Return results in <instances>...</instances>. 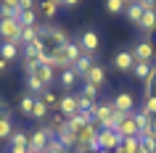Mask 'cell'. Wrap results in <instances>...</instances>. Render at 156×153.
<instances>
[{
  "label": "cell",
  "mask_w": 156,
  "mask_h": 153,
  "mask_svg": "<svg viewBox=\"0 0 156 153\" xmlns=\"http://www.w3.org/2000/svg\"><path fill=\"white\" fill-rule=\"evenodd\" d=\"M82 79V77H80V74L74 71V69H64V71H61V85H64L66 90H72L74 85H77V82Z\"/></svg>",
  "instance_id": "44dd1931"
},
{
  "label": "cell",
  "mask_w": 156,
  "mask_h": 153,
  "mask_svg": "<svg viewBox=\"0 0 156 153\" xmlns=\"http://www.w3.org/2000/svg\"><path fill=\"white\" fill-rule=\"evenodd\" d=\"M138 29L146 34V37H151V34L156 32V8H148L146 13H143V19H140Z\"/></svg>",
  "instance_id": "7c38bea8"
},
{
  "label": "cell",
  "mask_w": 156,
  "mask_h": 153,
  "mask_svg": "<svg viewBox=\"0 0 156 153\" xmlns=\"http://www.w3.org/2000/svg\"><path fill=\"white\" fill-rule=\"evenodd\" d=\"M98 90H101V87H95V85H90V82H85L80 95H85L87 100H98Z\"/></svg>",
  "instance_id": "1f68e13d"
},
{
  "label": "cell",
  "mask_w": 156,
  "mask_h": 153,
  "mask_svg": "<svg viewBox=\"0 0 156 153\" xmlns=\"http://www.w3.org/2000/svg\"><path fill=\"white\" fill-rule=\"evenodd\" d=\"M50 137H53V135H50L48 127H42V124L37 129H32V132H29V153H42Z\"/></svg>",
  "instance_id": "3957f363"
},
{
  "label": "cell",
  "mask_w": 156,
  "mask_h": 153,
  "mask_svg": "<svg viewBox=\"0 0 156 153\" xmlns=\"http://www.w3.org/2000/svg\"><path fill=\"white\" fill-rule=\"evenodd\" d=\"M111 103H114V108H116L119 113H132V111H135V95H132V92H127V90H124V92H119Z\"/></svg>",
  "instance_id": "ba28073f"
},
{
  "label": "cell",
  "mask_w": 156,
  "mask_h": 153,
  "mask_svg": "<svg viewBox=\"0 0 156 153\" xmlns=\"http://www.w3.org/2000/svg\"><path fill=\"white\" fill-rule=\"evenodd\" d=\"M53 3H58V5H64V0H53Z\"/></svg>",
  "instance_id": "60d3db41"
},
{
  "label": "cell",
  "mask_w": 156,
  "mask_h": 153,
  "mask_svg": "<svg viewBox=\"0 0 156 153\" xmlns=\"http://www.w3.org/2000/svg\"><path fill=\"white\" fill-rule=\"evenodd\" d=\"M0 8H19V0H0Z\"/></svg>",
  "instance_id": "d590c367"
},
{
  "label": "cell",
  "mask_w": 156,
  "mask_h": 153,
  "mask_svg": "<svg viewBox=\"0 0 156 153\" xmlns=\"http://www.w3.org/2000/svg\"><path fill=\"white\" fill-rule=\"evenodd\" d=\"M8 66H11V64L5 61V58H0V71H8Z\"/></svg>",
  "instance_id": "f35d334b"
},
{
  "label": "cell",
  "mask_w": 156,
  "mask_h": 153,
  "mask_svg": "<svg viewBox=\"0 0 156 153\" xmlns=\"http://www.w3.org/2000/svg\"><path fill=\"white\" fill-rule=\"evenodd\" d=\"M0 58H5V61H16L19 58V45H13V42H0Z\"/></svg>",
  "instance_id": "d6986e66"
},
{
  "label": "cell",
  "mask_w": 156,
  "mask_h": 153,
  "mask_svg": "<svg viewBox=\"0 0 156 153\" xmlns=\"http://www.w3.org/2000/svg\"><path fill=\"white\" fill-rule=\"evenodd\" d=\"M85 82H90V85H95V87H101V85L106 82V71H103V66H101V64H93V69L87 71V77H85Z\"/></svg>",
  "instance_id": "2e32d148"
},
{
  "label": "cell",
  "mask_w": 156,
  "mask_h": 153,
  "mask_svg": "<svg viewBox=\"0 0 156 153\" xmlns=\"http://www.w3.org/2000/svg\"><path fill=\"white\" fill-rule=\"evenodd\" d=\"M138 111H143V113L148 116V119H156V95L146 98V100H143V106H140Z\"/></svg>",
  "instance_id": "cb8c5ba5"
},
{
  "label": "cell",
  "mask_w": 156,
  "mask_h": 153,
  "mask_svg": "<svg viewBox=\"0 0 156 153\" xmlns=\"http://www.w3.org/2000/svg\"><path fill=\"white\" fill-rule=\"evenodd\" d=\"M124 3H132V0H124Z\"/></svg>",
  "instance_id": "b9f144b4"
},
{
  "label": "cell",
  "mask_w": 156,
  "mask_h": 153,
  "mask_svg": "<svg viewBox=\"0 0 156 153\" xmlns=\"http://www.w3.org/2000/svg\"><path fill=\"white\" fill-rule=\"evenodd\" d=\"M143 13H146V8H143V3H140V0H132V3H127V8H124V16L130 19V21H132L135 26L140 24Z\"/></svg>",
  "instance_id": "4fadbf2b"
},
{
  "label": "cell",
  "mask_w": 156,
  "mask_h": 153,
  "mask_svg": "<svg viewBox=\"0 0 156 153\" xmlns=\"http://www.w3.org/2000/svg\"><path fill=\"white\" fill-rule=\"evenodd\" d=\"M77 3H80V0H64V8H74Z\"/></svg>",
  "instance_id": "ab89813d"
},
{
  "label": "cell",
  "mask_w": 156,
  "mask_h": 153,
  "mask_svg": "<svg viewBox=\"0 0 156 153\" xmlns=\"http://www.w3.org/2000/svg\"><path fill=\"white\" fill-rule=\"evenodd\" d=\"M40 100H42L45 106H48V108H56V111H58V100H61V98H58L56 92H53V90H45V92L40 95Z\"/></svg>",
  "instance_id": "83f0119b"
},
{
  "label": "cell",
  "mask_w": 156,
  "mask_h": 153,
  "mask_svg": "<svg viewBox=\"0 0 156 153\" xmlns=\"http://www.w3.org/2000/svg\"><path fill=\"white\" fill-rule=\"evenodd\" d=\"M40 29L42 26H21V45H29V42H34L37 37H40Z\"/></svg>",
  "instance_id": "ffe728a7"
},
{
  "label": "cell",
  "mask_w": 156,
  "mask_h": 153,
  "mask_svg": "<svg viewBox=\"0 0 156 153\" xmlns=\"http://www.w3.org/2000/svg\"><path fill=\"white\" fill-rule=\"evenodd\" d=\"M19 24L21 26H37V13H34V11H21Z\"/></svg>",
  "instance_id": "f546056e"
},
{
  "label": "cell",
  "mask_w": 156,
  "mask_h": 153,
  "mask_svg": "<svg viewBox=\"0 0 156 153\" xmlns=\"http://www.w3.org/2000/svg\"><path fill=\"white\" fill-rule=\"evenodd\" d=\"M13 119H11V113H0V140H8L13 135Z\"/></svg>",
  "instance_id": "ac0fdd59"
},
{
  "label": "cell",
  "mask_w": 156,
  "mask_h": 153,
  "mask_svg": "<svg viewBox=\"0 0 156 153\" xmlns=\"http://www.w3.org/2000/svg\"><path fill=\"white\" fill-rule=\"evenodd\" d=\"M40 11L45 13V16H56V13H58V3H53V0H42Z\"/></svg>",
  "instance_id": "d6a6232c"
},
{
  "label": "cell",
  "mask_w": 156,
  "mask_h": 153,
  "mask_svg": "<svg viewBox=\"0 0 156 153\" xmlns=\"http://www.w3.org/2000/svg\"><path fill=\"white\" fill-rule=\"evenodd\" d=\"M69 153H74V151H69Z\"/></svg>",
  "instance_id": "7bdbcfd3"
},
{
  "label": "cell",
  "mask_w": 156,
  "mask_h": 153,
  "mask_svg": "<svg viewBox=\"0 0 156 153\" xmlns=\"http://www.w3.org/2000/svg\"><path fill=\"white\" fill-rule=\"evenodd\" d=\"M58 113L61 116H74V113H80V106H77V95H64L58 100Z\"/></svg>",
  "instance_id": "8fae6325"
},
{
  "label": "cell",
  "mask_w": 156,
  "mask_h": 153,
  "mask_svg": "<svg viewBox=\"0 0 156 153\" xmlns=\"http://www.w3.org/2000/svg\"><path fill=\"white\" fill-rule=\"evenodd\" d=\"M8 153H29V148H27V145H11Z\"/></svg>",
  "instance_id": "8d00e7d4"
},
{
  "label": "cell",
  "mask_w": 156,
  "mask_h": 153,
  "mask_svg": "<svg viewBox=\"0 0 156 153\" xmlns=\"http://www.w3.org/2000/svg\"><path fill=\"white\" fill-rule=\"evenodd\" d=\"M27 90H29V95H42L48 87H45L42 82H37L34 77H29V74H27Z\"/></svg>",
  "instance_id": "d4e9b609"
},
{
  "label": "cell",
  "mask_w": 156,
  "mask_h": 153,
  "mask_svg": "<svg viewBox=\"0 0 156 153\" xmlns=\"http://www.w3.org/2000/svg\"><path fill=\"white\" fill-rule=\"evenodd\" d=\"M98 32H95V29H85L82 32V37H80V48L85 50V53H95V50H98Z\"/></svg>",
  "instance_id": "9c48e42d"
},
{
  "label": "cell",
  "mask_w": 156,
  "mask_h": 153,
  "mask_svg": "<svg viewBox=\"0 0 156 153\" xmlns=\"http://www.w3.org/2000/svg\"><path fill=\"white\" fill-rule=\"evenodd\" d=\"M8 143L11 145H27L29 148V135H27L24 129H13V135L8 137Z\"/></svg>",
  "instance_id": "484cf974"
},
{
  "label": "cell",
  "mask_w": 156,
  "mask_h": 153,
  "mask_svg": "<svg viewBox=\"0 0 156 153\" xmlns=\"http://www.w3.org/2000/svg\"><path fill=\"white\" fill-rule=\"evenodd\" d=\"M37 66H40V61H37V58H24V71H27V74H32Z\"/></svg>",
  "instance_id": "836d02e7"
},
{
  "label": "cell",
  "mask_w": 156,
  "mask_h": 153,
  "mask_svg": "<svg viewBox=\"0 0 156 153\" xmlns=\"http://www.w3.org/2000/svg\"><path fill=\"white\" fill-rule=\"evenodd\" d=\"M116 135L122 137H140V127L138 124H135V116H132V113H124L122 116V121H119V124H116Z\"/></svg>",
  "instance_id": "8992f818"
},
{
  "label": "cell",
  "mask_w": 156,
  "mask_h": 153,
  "mask_svg": "<svg viewBox=\"0 0 156 153\" xmlns=\"http://www.w3.org/2000/svg\"><path fill=\"white\" fill-rule=\"evenodd\" d=\"M0 42L21 45V24L13 19H0Z\"/></svg>",
  "instance_id": "6da1fadb"
},
{
  "label": "cell",
  "mask_w": 156,
  "mask_h": 153,
  "mask_svg": "<svg viewBox=\"0 0 156 153\" xmlns=\"http://www.w3.org/2000/svg\"><path fill=\"white\" fill-rule=\"evenodd\" d=\"M140 3H143V8H156V0H140Z\"/></svg>",
  "instance_id": "74e56055"
},
{
  "label": "cell",
  "mask_w": 156,
  "mask_h": 153,
  "mask_svg": "<svg viewBox=\"0 0 156 153\" xmlns=\"http://www.w3.org/2000/svg\"><path fill=\"white\" fill-rule=\"evenodd\" d=\"M45 127H48V132H50L53 137L61 135V132L66 129V116H61V113H53V116H48V124H45Z\"/></svg>",
  "instance_id": "5bb4252c"
},
{
  "label": "cell",
  "mask_w": 156,
  "mask_h": 153,
  "mask_svg": "<svg viewBox=\"0 0 156 153\" xmlns=\"http://www.w3.org/2000/svg\"><path fill=\"white\" fill-rule=\"evenodd\" d=\"M132 66H135V56H132V50H119L114 56V69L122 74H130Z\"/></svg>",
  "instance_id": "52a82bcc"
},
{
  "label": "cell",
  "mask_w": 156,
  "mask_h": 153,
  "mask_svg": "<svg viewBox=\"0 0 156 153\" xmlns=\"http://www.w3.org/2000/svg\"><path fill=\"white\" fill-rule=\"evenodd\" d=\"M48 113H50V108L45 103H42L40 98L34 100V108H32V119H37V121H42V119H48Z\"/></svg>",
  "instance_id": "603a6c76"
},
{
  "label": "cell",
  "mask_w": 156,
  "mask_h": 153,
  "mask_svg": "<svg viewBox=\"0 0 156 153\" xmlns=\"http://www.w3.org/2000/svg\"><path fill=\"white\" fill-rule=\"evenodd\" d=\"M40 40L45 42L48 50H50V48H64L66 42H69V37H66V32L58 29V26H42L40 29Z\"/></svg>",
  "instance_id": "7a4b0ae2"
},
{
  "label": "cell",
  "mask_w": 156,
  "mask_h": 153,
  "mask_svg": "<svg viewBox=\"0 0 156 153\" xmlns=\"http://www.w3.org/2000/svg\"><path fill=\"white\" fill-rule=\"evenodd\" d=\"M103 5H106V11H108V13H114V16L124 13V8H127V3H124V0H106Z\"/></svg>",
  "instance_id": "4316f807"
},
{
  "label": "cell",
  "mask_w": 156,
  "mask_h": 153,
  "mask_svg": "<svg viewBox=\"0 0 156 153\" xmlns=\"http://www.w3.org/2000/svg\"><path fill=\"white\" fill-rule=\"evenodd\" d=\"M19 8L21 11H34V0H19Z\"/></svg>",
  "instance_id": "e575fe53"
},
{
  "label": "cell",
  "mask_w": 156,
  "mask_h": 153,
  "mask_svg": "<svg viewBox=\"0 0 156 153\" xmlns=\"http://www.w3.org/2000/svg\"><path fill=\"white\" fill-rule=\"evenodd\" d=\"M34 100H37V98H34V95H29V92H27V95H21V103H19V111H21V113H29V116H32Z\"/></svg>",
  "instance_id": "f1b7e54d"
},
{
  "label": "cell",
  "mask_w": 156,
  "mask_h": 153,
  "mask_svg": "<svg viewBox=\"0 0 156 153\" xmlns=\"http://www.w3.org/2000/svg\"><path fill=\"white\" fill-rule=\"evenodd\" d=\"M61 53H64V58H66V64H69V66H74L80 58L85 56V50L80 48V42H72V40H69L64 48H61Z\"/></svg>",
  "instance_id": "30bf717a"
},
{
  "label": "cell",
  "mask_w": 156,
  "mask_h": 153,
  "mask_svg": "<svg viewBox=\"0 0 156 153\" xmlns=\"http://www.w3.org/2000/svg\"><path fill=\"white\" fill-rule=\"evenodd\" d=\"M53 71H56V69H48V66H42V64H40V66H37V69H34L32 74H29V77H34L37 82H42V85L48 87L50 82L56 79V74H53Z\"/></svg>",
  "instance_id": "9a60e30c"
},
{
  "label": "cell",
  "mask_w": 156,
  "mask_h": 153,
  "mask_svg": "<svg viewBox=\"0 0 156 153\" xmlns=\"http://www.w3.org/2000/svg\"><path fill=\"white\" fill-rule=\"evenodd\" d=\"M132 56H135V61H140V64H151V61L156 58L154 40H140L138 45H135V50H132Z\"/></svg>",
  "instance_id": "5b68a950"
},
{
  "label": "cell",
  "mask_w": 156,
  "mask_h": 153,
  "mask_svg": "<svg viewBox=\"0 0 156 153\" xmlns=\"http://www.w3.org/2000/svg\"><path fill=\"white\" fill-rule=\"evenodd\" d=\"M42 153H69V151H66L64 145L58 143V137H50V140H48V145H45V151H42Z\"/></svg>",
  "instance_id": "4dcf8cb0"
},
{
  "label": "cell",
  "mask_w": 156,
  "mask_h": 153,
  "mask_svg": "<svg viewBox=\"0 0 156 153\" xmlns=\"http://www.w3.org/2000/svg\"><path fill=\"white\" fill-rule=\"evenodd\" d=\"M151 71H154V64H140V61H135V66H132V74H135L140 82H146Z\"/></svg>",
  "instance_id": "7402d4cb"
},
{
  "label": "cell",
  "mask_w": 156,
  "mask_h": 153,
  "mask_svg": "<svg viewBox=\"0 0 156 153\" xmlns=\"http://www.w3.org/2000/svg\"><path fill=\"white\" fill-rule=\"evenodd\" d=\"M93 64H95V58H93L90 53H85V56H82V58H80V61H77V64L72 66V69H74V71H77V74H80L82 79H85V77H87V71H90V69H93Z\"/></svg>",
  "instance_id": "e0dca14e"
},
{
  "label": "cell",
  "mask_w": 156,
  "mask_h": 153,
  "mask_svg": "<svg viewBox=\"0 0 156 153\" xmlns=\"http://www.w3.org/2000/svg\"><path fill=\"white\" fill-rule=\"evenodd\" d=\"M98 151H108V153H114L119 145H122V137L116 135V129H101L98 132Z\"/></svg>",
  "instance_id": "277c9868"
}]
</instances>
